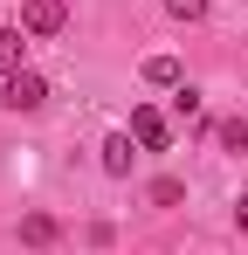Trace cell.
I'll list each match as a JSON object with an SVG mask.
<instances>
[{
  "label": "cell",
  "instance_id": "obj_9",
  "mask_svg": "<svg viewBox=\"0 0 248 255\" xmlns=\"http://www.w3.org/2000/svg\"><path fill=\"white\" fill-rule=\"evenodd\" d=\"M172 21H207V0H165Z\"/></svg>",
  "mask_w": 248,
  "mask_h": 255
},
{
  "label": "cell",
  "instance_id": "obj_11",
  "mask_svg": "<svg viewBox=\"0 0 248 255\" xmlns=\"http://www.w3.org/2000/svg\"><path fill=\"white\" fill-rule=\"evenodd\" d=\"M172 111H179V118H200V97H193V83H179V90H172Z\"/></svg>",
  "mask_w": 248,
  "mask_h": 255
},
{
  "label": "cell",
  "instance_id": "obj_6",
  "mask_svg": "<svg viewBox=\"0 0 248 255\" xmlns=\"http://www.w3.org/2000/svg\"><path fill=\"white\" fill-rule=\"evenodd\" d=\"M55 235H62V228H55V214H21V242H28V249H48Z\"/></svg>",
  "mask_w": 248,
  "mask_h": 255
},
{
  "label": "cell",
  "instance_id": "obj_8",
  "mask_svg": "<svg viewBox=\"0 0 248 255\" xmlns=\"http://www.w3.org/2000/svg\"><path fill=\"white\" fill-rule=\"evenodd\" d=\"M214 138H221V152H248V118H221Z\"/></svg>",
  "mask_w": 248,
  "mask_h": 255
},
{
  "label": "cell",
  "instance_id": "obj_12",
  "mask_svg": "<svg viewBox=\"0 0 248 255\" xmlns=\"http://www.w3.org/2000/svg\"><path fill=\"white\" fill-rule=\"evenodd\" d=\"M235 221H242V235H248V193H242V207H235Z\"/></svg>",
  "mask_w": 248,
  "mask_h": 255
},
{
  "label": "cell",
  "instance_id": "obj_1",
  "mask_svg": "<svg viewBox=\"0 0 248 255\" xmlns=\"http://www.w3.org/2000/svg\"><path fill=\"white\" fill-rule=\"evenodd\" d=\"M0 104H7V111H41V104H48V76H41V69H14V76L0 83Z\"/></svg>",
  "mask_w": 248,
  "mask_h": 255
},
{
  "label": "cell",
  "instance_id": "obj_7",
  "mask_svg": "<svg viewBox=\"0 0 248 255\" xmlns=\"http://www.w3.org/2000/svg\"><path fill=\"white\" fill-rule=\"evenodd\" d=\"M21 28H0V83H7V76H14V69H28V62H21Z\"/></svg>",
  "mask_w": 248,
  "mask_h": 255
},
{
  "label": "cell",
  "instance_id": "obj_10",
  "mask_svg": "<svg viewBox=\"0 0 248 255\" xmlns=\"http://www.w3.org/2000/svg\"><path fill=\"white\" fill-rule=\"evenodd\" d=\"M179 193H186L179 179H152V207H179Z\"/></svg>",
  "mask_w": 248,
  "mask_h": 255
},
{
  "label": "cell",
  "instance_id": "obj_2",
  "mask_svg": "<svg viewBox=\"0 0 248 255\" xmlns=\"http://www.w3.org/2000/svg\"><path fill=\"white\" fill-rule=\"evenodd\" d=\"M62 21H69L62 0H21V28L28 35H62Z\"/></svg>",
  "mask_w": 248,
  "mask_h": 255
},
{
  "label": "cell",
  "instance_id": "obj_4",
  "mask_svg": "<svg viewBox=\"0 0 248 255\" xmlns=\"http://www.w3.org/2000/svg\"><path fill=\"white\" fill-rule=\"evenodd\" d=\"M131 159H138V152H131V131H111V138H104V172H111V179H131Z\"/></svg>",
  "mask_w": 248,
  "mask_h": 255
},
{
  "label": "cell",
  "instance_id": "obj_5",
  "mask_svg": "<svg viewBox=\"0 0 248 255\" xmlns=\"http://www.w3.org/2000/svg\"><path fill=\"white\" fill-rule=\"evenodd\" d=\"M145 83H152V90H179V83H186L179 55H152V62H145Z\"/></svg>",
  "mask_w": 248,
  "mask_h": 255
},
{
  "label": "cell",
  "instance_id": "obj_3",
  "mask_svg": "<svg viewBox=\"0 0 248 255\" xmlns=\"http://www.w3.org/2000/svg\"><path fill=\"white\" fill-rule=\"evenodd\" d=\"M131 138H138L145 152H165V138H172V125H165V111H152V104H138V111H131Z\"/></svg>",
  "mask_w": 248,
  "mask_h": 255
}]
</instances>
